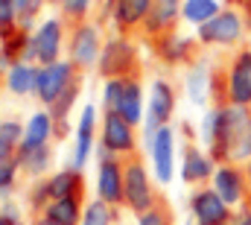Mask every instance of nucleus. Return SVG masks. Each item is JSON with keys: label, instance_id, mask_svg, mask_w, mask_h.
Instances as JSON below:
<instances>
[{"label": "nucleus", "instance_id": "nucleus-1", "mask_svg": "<svg viewBox=\"0 0 251 225\" xmlns=\"http://www.w3.org/2000/svg\"><path fill=\"white\" fill-rule=\"evenodd\" d=\"M213 158L222 161H251V114L246 106L219 109L216 135L210 143Z\"/></svg>", "mask_w": 251, "mask_h": 225}, {"label": "nucleus", "instance_id": "nucleus-2", "mask_svg": "<svg viewBox=\"0 0 251 225\" xmlns=\"http://www.w3.org/2000/svg\"><path fill=\"white\" fill-rule=\"evenodd\" d=\"M70 85H73V64H67V61H53V64H44V67L38 70L35 94H38L41 103L53 106Z\"/></svg>", "mask_w": 251, "mask_h": 225}, {"label": "nucleus", "instance_id": "nucleus-3", "mask_svg": "<svg viewBox=\"0 0 251 225\" xmlns=\"http://www.w3.org/2000/svg\"><path fill=\"white\" fill-rule=\"evenodd\" d=\"M97 190H100V199L108 202V205H117L126 199V178L120 164L111 158V152H100V175H97Z\"/></svg>", "mask_w": 251, "mask_h": 225}, {"label": "nucleus", "instance_id": "nucleus-4", "mask_svg": "<svg viewBox=\"0 0 251 225\" xmlns=\"http://www.w3.org/2000/svg\"><path fill=\"white\" fill-rule=\"evenodd\" d=\"M243 35V21L237 12H219L207 24L199 27V38L204 44H234Z\"/></svg>", "mask_w": 251, "mask_h": 225}, {"label": "nucleus", "instance_id": "nucleus-5", "mask_svg": "<svg viewBox=\"0 0 251 225\" xmlns=\"http://www.w3.org/2000/svg\"><path fill=\"white\" fill-rule=\"evenodd\" d=\"M152 164H155V175L161 184H170L173 181V161H176V135L170 126H161L155 135H152Z\"/></svg>", "mask_w": 251, "mask_h": 225}, {"label": "nucleus", "instance_id": "nucleus-6", "mask_svg": "<svg viewBox=\"0 0 251 225\" xmlns=\"http://www.w3.org/2000/svg\"><path fill=\"white\" fill-rule=\"evenodd\" d=\"M228 202L216 190H199L190 199V211L199 220V225H225L228 223Z\"/></svg>", "mask_w": 251, "mask_h": 225}, {"label": "nucleus", "instance_id": "nucleus-7", "mask_svg": "<svg viewBox=\"0 0 251 225\" xmlns=\"http://www.w3.org/2000/svg\"><path fill=\"white\" fill-rule=\"evenodd\" d=\"M126 178V202L131 211L146 214L152 211V187H149V175L140 164H128L123 172Z\"/></svg>", "mask_w": 251, "mask_h": 225}, {"label": "nucleus", "instance_id": "nucleus-8", "mask_svg": "<svg viewBox=\"0 0 251 225\" xmlns=\"http://www.w3.org/2000/svg\"><path fill=\"white\" fill-rule=\"evenodd\" d=\"M173 109H176V94L167 82H152V91H149V132L155 135L161 126H167V120L173 117Z\"/></svg>", "mask_w": 251, "mask_h": 225}, {"label": "nucleus", "instance_id": "nucleus-9", "mask_svg": "<svg viewBox=\"0 0 251 225\" xmlns=\"http://www.w3.org/2000/svg\"><path fill=\"white\" fill-rule=\"evenodd\" d=\"M134 146V135H131V123L123 120L117 112L105 114L102 123V149L108 152H128Z\"/></svg>", "mask_w": 251, "mask_h": 225}, {"label": "nucleus", "instance_id": "nucleus-10", "mask_svg": "<svg viewBox=\"0 0 251 225\" xmlns=\"http://www.w3.org/2000/svg\"><path fill=\"white\" fill-rule=\"evenodd\" d=\"M97 56H100V32H97V27H91V24L76 27L73 41H70V58H73V64L88 67V64L97 61Z\"/></svg>", "mask_w": 251, "mask_h": 225}, {"label": "nucleus", "instance_id": "nucleus-11", "mask_svg": "<svg viewBox=\"0 0 251 225\" xmlns=\"http://www.w3.org/2000/svg\"><path fill=\"white\" fill-rule=\"evenodd\" d=\"M228 97L234 106H249L251 103V53L237 56L231 76H228Z\"/></svg>", "mask_w": 251, "mask_h": 225}, {"label": "nucleus", "instance_id": "nucleus-12", "mask_svg": "<svg viewBox=\"0 0 251 225\" xmlns=\"http://www.w3.org/2000/svg\"><path fill=\"white\" fill-rule=\"evenodd\" d=\"M35 44V58L41 64H53L59 61V47H62V24L59 21H44L32 38Z\"/></svg>", "mask_w": 251, "mask_h": 225}, {"label": "nucleus", "instance_id": "nucleus-13", "mask_svg": "<svg viewBox=\"0 0 251 225\" xmlns=\"http://www.w3.org/2000/svg\"><path fill=\"white\" fill-rule=\"evenodd\" d=\"M94 123H97V109L85 106L79 117V129H76V146H73V169H82L88 164L91 146H94Z\"/></svg>", "mask_w": 251, "mask_h": 225}, {"label": "nucleus", "instance_id": "nucleus-14", "mask_svg": "<svg viewBox=\"0 0 251 225\" xmlns=\"http://www.w3.org/2000/svg\"><path fill=\"white\" fill-rule=\"evenodd\" d=\"M213 190L228 202V205H237L243 202L246 196V184H243V172L231 164H222L219 169H213Z\"/></svg>", "mask_w": 251, "mask_h": 225}, {"label": "nucleus", "instance_id": "nucleus-15", "mask_svg": "<svg viewBox=\"0 0 251 225\" xmlns=\"http://www.w3.org/2000/svg\"><path fill=\"white\" fill-rule=\"evenodd\" d=\"M53 135V117L47 112H38L29 117V123L24 126V141H21V149H38V146H47V138Z\"/></svg>", "mask_w": 251, "mask_h": 225}, {"label": "nucleus", "instance_id": "nucleus-16", "mask_svg": "<svg viewBox=\"0 0 251 225\" xmlns=\"http://www.w3.org/2000/svg\"><path fill=\"white\" fill-rule=\"evenodd\" d=\"M38 85V70L29 64V61H15L9 70H6V88L15 94V97H24L29 91H35Z\"/></svg>", "mask_w": 251, "mask_h": 225}, {"label": "nucleus", "instance_id": "nucleus-17", "mask_svg": "<svg viewBox=\"0 0 251 225\" xmlns=\"http://www.w3.org/2000/svg\"><path fill=\"white\" fill-rule=\"evenodd\" d=\"M114 112L120 114L123 120H128L131 126L140 123V117H143V91H140V85H137L134 79H126L123 94H120V103H117Z\"/></svg>", "mask_w": 251, "mask_h": 225}, {"label": "nucleus", "instance_id": "nucleus-18", "mask_svg": "<svg viewBox=\"0 0 251 225\" xmlns=\"http://www.w3.org/2000/svg\"><path fill=\"white\" fill-rule=\"evenodd\" d=\"M155 0H114V21L120 27H134L149 18Z\"/></svg>", "mask_w": 251, "mask_h": 225}, {"label": "nucleus", "instance_id": "nucleus-19", "mask_svg": "<svg viewBox=\"0 0 251 225\" xmlns=\"http://www.w3.org/2000/svg\"><path fill=\"white\" fill-rule=\"evenodd\" d=\"M128 58H131V47H128L126 41H111V44L102 50L100 70H102L105 76H117V73H123V70H126Z\"/></svg>", "mask_w": 251, "mask_h": 225}, {"label": "nucleus", "instance_id": "nucleus-20", "mask_svg": "<svg viewBox=\"0 0 251 225\" xmlns=\"http://www.w3.org/2000/svg\"><path fill=\"white\" fill-rule=\"evenodd\" d=\"M44 214L59 225H79V202H76V196L50 199V202L44 205Z\"/></svg>", "mask_w": 251, "mask_h": 225}, {"label": "nucleus", "instance_id": "nucleus-21", "mask_svg": "<svg viewBox=\"0 0 251 225\" xmlns=\"http://www.w3.org/2000/svg\"><path fill=\"white\" fill-rule=\"evenodd\" d=\"M82 187V175L79 169H62L47 181V196L50 199H64V196H76V190Z\"/></svg>", "mask_w": 251, "mask_h": 225}, {"label": "nucleus", "instance_id": "nucleus-22", "mask_svg": "<svg viewBox=\"0 0 251 225\" xmlns=\"http://www.w3.org/2000/svg\"><path fill=\"white\" fill-rule=\"evenodd\" d=\"M207 175H213V164L201 149H187L184 155V167H181V178L184 181H204Z\"/></svg>", "mask_w": 251, "mask_h": 225}, {"label": "nucleus", "instance_id": "nucleus-23", "mask_svg": "<svg viewBox=\"0 0 251 225\" xmlns=\"http://www.w3.org/2000/svg\"><path fill=\"white\" fill-rule=\"evenodd\" d=\"M178 15V0H155L152 9H149V18H146V29L158 32L164 27H170Z\"/></svg>", "mask_w": 251, "mask_h": 225}, {"label": "nucleus", "instance_id": "nucleus-24", "mask_svg": "<svg viewBox=\"0 0 251 225\" xmlns=\"http://www.w3.org/2000/svg\"><path fill=\"white\" fill-rule=\"evenodd\" d=\"M181 12H184V18H187L190 24L201 27V24H207L210 18L219 15V3L216 0H184Z\"/></svg>", "mask_w": 251, "mask_h": 225}, {"label": "nucleus", "instance_id": "nucleus-25", "mask_svg": "<svg viewBox=\"0 0 251 225\" xmlns=\"http://www.w3.org/2000/svg\"><path fill=\"white\" fill-rule=\"evenodd\" d=\"M207 85H210L207 67H204V64H196L187 76V94L196 106H204V100H207Z\"/></svg>", "mask_w": 251, "mask_h": 225}, {"label": "nucleus", "instance_id": "nucleus-26", "mask_svg": "<svg viewBox=\"0 0 251 225\" xmlns=\"http://www.w3.org/2000/svg\"><path fill=\"white\" fill-rule=\"evenodd\" d=\"M18 164L26 169V172H32V175H41L47 164H50V152H47V146H38V149H18Z\"/></svg>", "mask_w": 251, "mask_h": 225}, {"label": "nucleus", "instance_id": "nucleus-27", "mask_svg": "<svg viewBox=\"0 0 251 225\" xmlns=\"http://www.w3.org/2000/svg\"><path fill=\"white\" fill-rule=\"evenodd\" d=\"M79 225H111V208H108V202H102V199L91 202V205L85 208Z\"/></svg>", "mask_w": 251, "mask_h": 225}, {"label": "nucleus", "instance_id": "nucleus-28", "mask_svg": "<svg viewBox=\"0 0 251 225\" xmlns=\"http://www.w3.org/2000/svg\"><path fill=\"white\" fill-rule=\"evenodd\" d=\"M123 85H126V79H120V76L108 79V85H105V91H102V106H105L108 112H114V109H117L120 94H123Z\"/></svg>", "mask_w": 251, "mask_h": 225}, {"label": "nucleus", "instance_id": "nucleus-29", "mask_svg": "<svg viewBox=\"0 0 251 225\" xmlns=\"http://www.w3.org/2000/svg\"><path fill=\"white\" fill-rule=\"evenodd\" d=\"M18 158H6L0 161V190H9L15 184V172H18Z\"/></svg>", "mask_w": 251, "mask_h": 225}, {"label": "nucleus", "instance_id": "nucleus-30", "mask_svg": "<svg viewBox=\"0 0 251 225\" xmlns=\"http://www.w3.org/2000/svg\"><path fill=\"white\" fill-rule=\"evenodd\" d=\"M15 15H18L15 0H0V32H3V35H6V29H12Z\"/></svg>", "mask_w": 251, "mask_h": 225}, {"label": "nucleus", "instance_id": "nucleus-31", "mask_svg": "<svg viewBox=\"0 0 251 225\" xmlns=\"http://www.w3.org/2000/svg\"><path fill=\"white\" fill-rule=\"evenodd\" d=\"M0 138H6L15 146L18 141H24V126L15 123V120H6V123H0Z\"/></svg>", "mask_w": 251, "mask_h": 225}, {"label": "nucleus", "instance_id": "nucleus-32", "mask_svg": "<svg viewBox=\"0 0 251 225\" xmlns=\"http://www.w3.org/2000/svg\"><path fill=\"white\" fill-rule=\"evenodd\" d=\"M73 97H76V85H70L62 97L53 103V114H56V117H64V114L70 112V106H73Z\"/></svg>", "mask_w": 251, "mask_h": 225}, {"label": "nucleus", "instance_id": "nucleus-33", "mask_svg": "<svg viewBox=\"0 0 251 225\" xmlns=\"http://www.w3.org/2000/svg\"><path fill=\"white\" fill-rule=\"evenodd\" d=\"M184 50H187V41L184 38H170L167 41V58L170 61H178V58L184 56Z\"/></svg>", "mask_w": 251, "mask_h": 225}, {"label": "nucleus", "instance_id": "nucleus-34", "mask_svg": "<svg viewBox=\"0 0 251 225\" xmlns=\"http://www.w3.org/2000/svg\"><path fill=\"white\" fill-rule=\"evenodd\" d=\"M137 225H167V217L161 214V211H146V214H140V220H137Z\"/></svg>", "mask_w": 251, "mask_h": 225}, {"label": "nucleus", "instance_id": "nucleus-35", "mask_svg": "<svg viewBox=\"0 0 251 225\" xmlns=\"http://www.w3.org/2000/svg\"><path fill=\"white\" fill-rule=\"evenodd\" d=\"M62 6L67 15H82V12H88L91 0H62Z\"/></svg>", "mask_w": 251, "mask_h": 225}, {"label": "nucleus", "instance_id": "nucleus-36", "mask_svg": "<svg viewBox=\"0 0 251 225\" xmlns=\"http://www.w3.org/2000/svg\"><path fill=\"white\" fill-rule=\"evenodd\" d=\"M15 6H18V12L26 18L29 12H35V0H15Z\"/></svg>", "mask_w": 251, "mask_h": 225}, {"label": "nucleus", "instance_id": "nucleus-37", "mask_svg": "<svg viewBox=\"0 0 251 225\" xmlns=\"http://www.w3.org/2000/svg\"><path fill=\"white\" fill-rule=\"evenodd\" d=\"M6 158H12V143L6 138H0V161H6Z\"/></svg>", "mask_w": 251, "mask_h": 225}, {"label": "nucleus", "instance_id": "nucleus-38", "mask_svg": "<svg viewBox=\"0 0 251 225\" xmlns=\"http://www.w3.org/2000/svg\"><path fill=\"white\" fill-rule=\"evenodd\" d=\"M0 225H18V223H15V220H9L6 214H0Z\"/></svg>", "mask_w": 251, "mask_h": 225}, {"label": "nucleus", "instance_id": "nucleus-39", "mask_svg": "<svg viewBox=\"0 0 251 225\" xmlns=\"http://www.w3.org/2000/svg\"><path fill=\"white\" fill-rule=\"evenodd\" d=\"M35 225H59V223H53L50 217H41V220H38V223H35Z\"/></svg>", "mask_w": 251, "mask_h": 225}, {"label": "nucleus", "instance_id": "nucleus-40", "mask_svg": "<svg viewBox=\"0 0 251 225\" xmlns=\"http://www.w3.org/2000/svg\"><path fill=\"white\" fill-rule=\"evenodd\" d=\"M237 225H251V214H249V217H240V220H237Z\"/></svg>", "mask_w": 251, "mask_h": 225}, {"label": "nucleus", "instance_id": "nucleus-41", "mask_svg": "<svg viewBox=\"0 0 251 225\" xmlns=\"http://www.w3.org/2000/svg\"><path fill=\"white\" fill-rule=\"evenodd\" d=\"M249 178H251V161H249Z\"/></svg>", "mask_w": 251, "mask_h": 225}]
</instances>
